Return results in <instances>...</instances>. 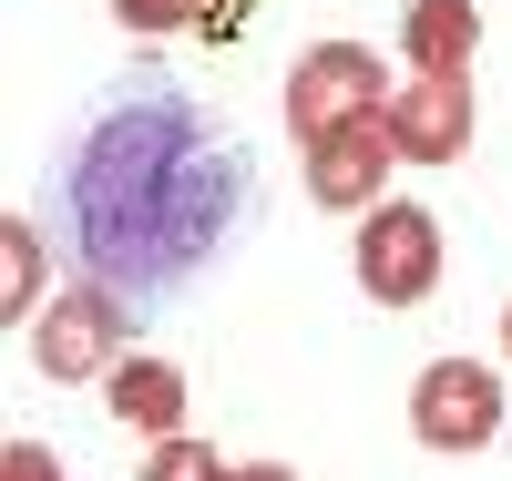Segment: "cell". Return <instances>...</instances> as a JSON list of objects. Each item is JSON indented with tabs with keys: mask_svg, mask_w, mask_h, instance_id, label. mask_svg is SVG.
Listing matches in <instances>:
<instances>
[{
	"mask_svg": "<svg viewBox=\"0 0 512 481\" xmlns=\"http://www.w3.org/2000/svg\"><path fill=\"white\" fill-rule=\"evenodd\" d=\"M390 144H400V164H461L472 154V82L461 72H410L390 93Z\"/></svg>",
	"mask_w": 512,
	"mask_h": 481,
	"instance_id": "52a82bcc",
	"label": "cell"
},
{
	"mask_svg": "<svg viewBox=\"0 0 512 481\" xmlns=\"http://www.w3.org/2000/svg\"><path fill=\"white\" fill-rule=\"evenodd\" d=\"M359 287L379 297V308H420V297L441 287V215L369 205V226H359Z\"/></svg>",
	"mask_w": 512,
	"mask_h": 481,
	"instance_id": "277c9868",
	"label": "cell"
},
{
	"mask_svg": "<svg viewBox=\"0 0 512 481\" xmlns=\"http://www.w3.org/2000/svg\"><path fill=\"white\" fill-rule=\"evenodd\" d=\"M113 21L123 31H185L195 11H185V0H113Z\"/></svg>",
	"mask_w": 512,
	"mask_h": 481,
	"instance_id": "7c38bea8",
	"label": "cell"
},
{
	"mask_svg": "<svg viewBox=\"0 0 512 481\" xmlns=\"http://www.w3.org/2000/svg\"><path fill=\"white\" fill-rule=\"evenodd\" d=\"M41 267H52V236H31V215H0V318H31Z\"/></svg>",
	"mask_w": 512,
	"mask_h": 481,
	"instance_id": "30bf717a",
	"label": "cell"
},
{
	"mask_svg": "<svg viewBox=\"0 0 512 481\" xmlns=\"http://www.w3.org/2000/svg\"><path fill=\"white\" fill-rule=\"evenodd\" d=\"M113 420H134V430H175L185 420V369L175 359H113Z\"/></svg>",
	"mask_w": 512,
	"mask_h": 481,
	"instance_id": "9c48e42d",
	"label": "cell"
},
{
	"mask_svg": "<svg viewBox=\"0 0 512 481\" xmlns=\"http://www.w3.org/2000/svg\"><path fill=\"white\" fill-rule=\"evenodd\" d=\"M359 113H390V82H379L369 41H318V52H297V82H287V134L297 144H318L328 123H359Z\"/></svg>",
	"mask_w": 512,
	"mask_h": 481,
	"instance_id": "7a4b0ae2",
	"label": "cell"
},
{
	"mask_svg": "<svg viewBox=\"0 0 512 481\" xmlns=\"http://www.w3.org/2000/svg\"><path fill=\"white\" fill-rule=\"evenodd\" d=\"M123 308H134V297H113L103 277L62 287L52 308H41V328H31V369H41V379H113V338H123Z\"/></svg>",
	"mask_w": 512,
	"mask_h": 481,
	"instance_id": "3957f363",
	"label": "cell"
},
{
	"mask_svg": "<svg viewBox=\"0 0 512 481\" xmlns=\"http://www.w3.org/2000/svg\"><path fill=\"white\" fill-rule=\"evenodd\" d=\"M400 52H410V72H472L482 11H472V0H410V11H400Z\"/></svg>",
	"mask_w": 512,
	"mask_h": 481,
	"instance_id": "ba28073f",
	"label": "cell"
},
{
	"mask_svg": "<svg viewBox=\"0 0 512 481\" xmlns=\"http://www.w3.org/2000/svg\"><path fill=\"white\" fill-rule=\"evenodd\" d=\"M205 471H216V451H205V441H175V430L154 441V481H205Z\"/></svg>",
	"mask_w": 512,
	"mask_h": 481,
	"instance_id": "8fae6325",
	"label": "cell"
},
{
	"mask_svg": "<svg viewBox=\"0 0 512 481\" xmlns=\"http://www.w3.org/2000/svg\"><path fill=\"white\" fill-rule=\"evenodd\" d=\"M52 471H62V461L41 451V441H11V481H52Z\"/></svg>",
	"mask_w": 512,
	"mask_h": 481,
	"instance_id": "4fadbf2b",
	"label": "cell"
},
{
	"mask_svg": "<svg viewBox=\"0 0 512 481\" xmlns=\"http://www.w3.org/2000/svg\"><path fill=\"white\" fill-rule=\"evenodd\" d=\"M185 11H205V0H185Z\"/></svg>",
	"mask_w": 512,
	"mask_h": 481,
	"instance_id": "9a60e30c",
	"label": "cell"
},
{
	"mask_svg": "<svg viewBox=\"0 0 512 481\" xmlns=\"http://www.w3.org/2000/svg\"><path fill=\"white\" fill-rule=\"evenodd\" d=\"M400 174V144H390V113H359V123H328V134L308 144V195L338 205V215H359L379 205V185Z\"/></svg>",
	"mask_w": 512,
	"mask_h": 481,
	"instance_id": "8992f818",
	"label": "cell"
},
{
	"mask_svg": "<svg viewBox=\"0 0 512 481\" xmlns=\"http://www.w3.org/2000/svg\"><path fill=\"white\" fill-rule=\"evenodd\" d=\"M410 430L431 451H482L492 430H502V379L482 359H441V369H420L410 389Z\"/></svg>",
	"mask_w": 512,
	"mask_h": 481,
	"instance_id": "5b68a950",
	"label": "cell"
},
{
	"mask_svg": "<svg viewBox=\"0 0 512 481\" xmlns=\"http://www.w3.org/2000/svg\"><path fill=\"white\" fill-rule=\"evenodd\" d=\"M256 195V154L246 134L195 103V93H113L72 123V144L52 154V236L72 246L82 277H103L113 297H154L195 287L246 226Z\"/></svg>",
	"mask_w": 512,
	"mask_h": 481,
	"instance_id": "6da1fadb",
	"label": "cell"
},
{
	"mask_svg": "<svg viewBox=\"0 0 512 481\" xmlns=\"http://www.w3.org/2000/svg\"><path fill=\"white\" fill-rule=\"evenodd\" d=\"M502 348H512V308H502Z\"/></svg>",
	"mask_w": 512,
	"mask_h": 481,
	"instance_id": "5bb4252c",
	"label": "cell"
}]
</instances>
